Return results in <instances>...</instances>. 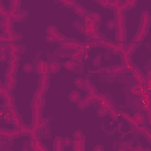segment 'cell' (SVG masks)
<instances>
[{"mask_svg":"<svg viewBox=\"0 0 151 151\" xmlns=\"http://www.w3.org/2000/svg\"><path fill=\"white\" fill-rule=\"evenodd\" d=\"M22 151H27V150H22Z\"/></svg>","mask_w":151,"mask_h":151,"instance_id":"f907efd6","label":"cell"},{"mask_svg":"<svg viewBox=\"0 0 151 151\" xmlns=\"http://www.w3.org/2000/svg\"><path fill=\"white\" fill-rule=\"evenodd\" d=\"M68 99L72 101V103H78L80 99H81V96H80V92L79 91H72L70 94H68Z\"/></svg>","mask_w":151,"mask_h":151,"instance_id":"ac0fdd59","label":"cell"},{"mask_svg":"<svg viewBox=\"0 0 151 151\" xmlns=\"http://www.w3.org/2000/svg\"><path fill=\"white\" fill-rule=\"evenodd\" d=\"M138 47V44H133V42H131V44H129L127 46H126V48H125V51L120 54V58L122 59H125V58H129V57H131V54L136 51V48Z\"/></svg>","mask_w":151,"mask_h":151,"instance_id":"9c48e42d","label":"cell"},{"mask_svg":"<svg viewBox=\"0 0 151 151\" xmlns=\"http://www.w3.org/2000/svg\"><path fill=\"white\" fill-rule=\"evenodd\" d=\"M144 91H145V87H143L140 85H134V86L131 87V93L136 97H140Z\"/></svg>","mask_w":151,"mask_h":151,"instance_id":"e0dca14e","label":"cell"},{"mask_svg":"<svg viewBox=\"0 0 151 151\" xmlns=\"http://www.w3.org/2000/svg\"><path fill=\"white\" fill-rule=\"evenodd\" d=\"M0 134H1V138L2 139H9V140H12V139L15 138L14 137V133H13V130H7V129H4V127L0 129Z\"/></svg>","mask_w":151,"mask_h":151,"instance_id":"30bf717a","label":"cell"},{"mask_svg":"<svg viewBox=\"0 0 151 151\" xmlns=\"http://www.w3.org/2000/svg\"><path fill=\"white\" fill-rule=\"evenodd\" d=\"M19 130H20V132H21L22 134L29 136V133H31V131H32V126H28V125H26V124H21V125L19 126Z\"/></svg>","mask_w":151,"mask_h":151,"instance_id":"d4e9b609","label":"cell"},{"mask_svg":"<svg viewBox=\"0 0 151 151\" xmlns=\"http://www.w3.org/2000/svg\"><path fill=\"white\" fill-rule=\"evenodd\" d=\"M37 73L41 77V76H47L50 73V68H48V64L45 60H40L35 67Z\"/></svg>","mask_w":151,"mask_h":151,"instance_id":"5b68a950","label":"cell"},{"mask_svg":"<svg viewBox=\"0 0 151 151\" xmlns=\"http://www.w3.org/2000/svg\"><path fill=\"white\" fill-rule=\"evenodd\" d=\"M98 4H99L101 7H104V8H107V7H110V1H109V0H104V1L99 0V1H98Z\"/></svg>","mask_w":151,"mask_h":151,"instance_id":"8d00e7d4","label":"cell"},{"mask_svg":"<svg viewBox=\"0 0 151 151\" xmlns=\"http://www.w3.org/2000/svg\"><path fill=\"white\" fill-rule=\"evenodd\" d=\"M73 137H74V139H78V140H83L85 137H84V134H83V132L80 131V130H77L74 133H73Z\"/></svg>","mask_w":151,"mask_h":151,"instance_id":"4dcf8cb0","label":"cell"},{"mask_svg":"<svg viewBox=\"0 0 151 151\" xmlns=\"http://www.w3.org/2000/svg\"><path fill=\"white\" fill-rule=\"evenodd\" d=\"M134 129H136L140 134H143L147 140H150V143H151V130H150L149 127H146L144 124H138Z\"/></svg>","mask_w":151,"mask_h":151,"instance_id":"8992f818","label":"cell"},{"mask_svg":"<svg viewBox=\"0 0 151 151\" xmlns=\"http://www.w3.org/2000/svg\"><path fill=\"white\" fill-rule=\"evenodd\" d=\"M147 33H149V31H147V29H138V31L136 32V34H134L133 39H132V42H133V44L142 42V41L145 39V37L147 35Z\"/></svg>","mask_w":151,"mask_h":151,"instance_id":"ba28073f","label":"cell"},{"mask_svg":"<svg viewBox=\"0 0 151 151\" xmlns=\"http://www.w3.org/2000/svg\"><path fill=\"white\" fill-rule=\"evenodd\" d=\"M22 68H24V72H26V73H31V72L33 71V65L29 64V63H27V64L24 65Z\"/></svg>","mask_w":151,"mask_h":151,"instance_id":"1f68e13d","label":"cell"},{"mask_svg":"<svg viewBox=\"0 0 151 151\" xmlns=\"http://www.w3.org/2000/svg\"><path fill=\"white\" fill-rule=\"evenodd\" d=\"M4 145H5V140H4V139H2V140H1V143H0V146H1V147H2V146H4Z\"/></svg>","mask_w":151,"mask_h":151,"instance_id":"c3c4849f","label":"cell"},{"mask_svg":"<svg viewBox=\"0 0 151 151\" xmlns=\"http://www.w3.org/2000/svg\"><path fill=\"white\" fill-rule=\"evenodd\" d=\"M132 76H133V78L137 80V83H138V85H140V86H143V87H145V84H146V78H145V76L137 68V67H134L133 66V70H132Z\"/></svg>","mask_w":151,"mask_h":151,"instance_id":"277c9868","label":"cell"},{"mask_svg":"<svg viewBox=\"0 0 151 151\" xmlns=\"http://www.w3.org/2000/svg\"><path fill=\"white\" fill-rule=\"evenodd\" d=\"M145 78H146V80H150L151 81V70L145 74Z\"/></svg>","mask_w":151,"mask_h":151,"instance_id":"ee69618b","label":"cell"},{"mask_svg":"<svg viewBox=\"0 0 151 151\" xmlns=\"http://www.w3.org/2000/svg\"><path fill=\"white\" fill-rule=\"evenodd\" d=\"M84 55H85V53H84L83 51H80V50H77V51H74V52L71 54L72 59H73V60H76V61H79V60H81V59L84 58Z\"/></svg>","mask_w":151,"mask_h":151,"instance_id":"603a6c76","label":"cell"},{"mask_svg":"<svg viewBox=\"0 0 151 151\" xmlns=\"http://www.w3.org/2000/svg\"><path fill=\"white\" fill-rule=\"evenodd\" d=\"M114 11V15L117 18V41L119 44H124L125 39H126V31H125V15L124 12L120 8H116Z\"/></svg>","mask_w":151,"mask_h":151,"instance_id":"6da1fadb","label":"cell"},{"mask_svg":"<svg viewBox=\"0 0 151 151\" xmlns=\"http://www.w3.org/2000/svg\"><path fill=\"white\" fill-rule=\"evenodd\" d=\"M150 24H151V15L147 11L143 12L142 15H140V25H139V29H147L149 31V27H150Z\"/></svg>","mask_w":151,"mask_h":151,"instance_id":"3957f363","label":"cell"},{"mask_svg":"<svg viewBox=\"0 0 151 151\" xmlns=\"http://www.w3.org/2000/svg\"><path fill=\"white\" fill-rule=\"evenodd\" d=\"M98 103L100 104V107H104L105 110H109V109L112 107V104L107 100V98H106L104 94H100V97H99V101H98Z\"/></svg>","mask_w":151,"mask_h":151,"instance_id":"4fadbf2b","label":"cell"},{"mask_svg":"<svg viewBox=\"0 0 151 151\" xmlns=\"http://www.w3.org/2000/svg\"><path fill=\"white\" fill-rule=\"evenodd\" d=\"M92 104V101L87 98V97H85V98H81L78 103H77V105H78V107L80 109V110H84V109H86V107H88L90 105Z\"/></svg>","mask_w":151,"mask_h":151,"instance_id":"2e32d148","label":"cell"},{"mask_svg":"<svg viewBox=\"0 0 151 151\" xmlns=\"http://www.w3.org/2000/svg\"><path fill=\"white\" fill-rule=\"evenodd\" d=\"M76 66H77V61H76V60H73V59L67 60V61H65V63H64V67H65L66 70H68V71L74 70V67H76Z\"/></svg>","mask_w":151,"mask_h":151,"instance_id":"484cf974","label":"cell"},{"mask_svg":"<svg viewBox=\"0 0 151 151\" xmlns=\"http://www.w3.org/2000/svg\"><path fill=\"white\" fill-rule=\"evenodd\" d=\"M42 109L41 107H34L32 109V126L33 127H38V125L41 123L42 120V113H41Z\"/></svg>","mask_w":151,"mask_h":151,"instance_id":"7a4b0ae2","label":"cell"},{"mask_svg":"<svg viewBox=\"0 0 151 151\" xmlns=\"http://www.w3.org/2000/svg\"><path fill=\"white\" fill-rule=\"evenodd\" d=\"M117 151H127V150H126V149H124V147H122V146H120V147H119V149H118V150H117Z\"/></svg>","mask_w":151,"mask_h":151,"instance_id":"7dc6e473","label":"cell"},{"mask_svg":"<svg viewBox=\"0 0 151 151\" xmlns=\"http://www.w3.org/2000/svg\"><path fill=\"white\" fill-rule=\"evenodd\" d=\"M60 46H61V48L63 50H74V51H77V50H79L80 47H81V42H78V41H66V42H63V44H60Z\"/></svg>","mask_w":151,"mask_h":151,"instance_id":"52a82bcc","label":"cell"},{"mask_svg":"<svg viewBox=\"0 0 151 151\" xmlns=\"http://www.w3.org/2000/svg\"><path fill=\"white\" fill-rule=\"evenodd\" d=\"M106 26H107L109 29H114V28H117V24H116L114 20H109L107 24H106Z\"/></svg>","mask_w":151,"mask_h":151,"instance_id":"836d02e7","label":"cell"},{"mask_svg":"<svg viewBox=\"0 0 151 151\" xmlns=\"http://www.w3.org/2000/svg\"><path fill=\"white\" fill-rule=\"evenodd\" d=\"M143 151H151V149H143Z\"/></svg>","mask_w":151,"mask_h":151,"instance_id":"681fc988","label":"cell"},{"mask_svg":"<svg viewBox=\"0 0 151 151\" xmlns=\"http://www.w3.org/2000/svg\"><path fill=\"white\" fill-rule=\"evenodd\" d=\"M133 119L136 120L137 124H144L145 123V116L140 112H136L134 116H133Z\"/></svg>","mask_w":151,"mask_h":151,"instance_id":"4316f807","label":"cell"},{"mask_svg":"<svg viewBox=\"0 0 151 151\" xmlns=\"http://www.w3.org/2000/svg\"><path fill=\"white\" fill-rule=\"evenodd\" d=\"M61 4H63L65 7H67V8H74V7L77 6V2H76V1H70V0H63Z\"/></svg>","mask_w":151,"mask_h":151,"instance_id":"f1b7e54d","label":"cell"},{"mask_svg":"<svg viewBox=\"0 0 151 151\" xmlns=\"http://www.w3.org/2000/svg\"><path fill=\"white\" fill-rule=\"evenodd\" d=\"M84 22H85V25H88V24L93 22V20H92V17H91V14H88V15H85V17H84Z\"/></svg>","mask_w":151,"mask_h":151,"instance_id":"74e56055","label":"cell"},{"mask_svg":"<svg viewBox=\"0 0 151 151\" xmlns=\"http://www.w3.org/2000/svg\"><path fill=\"white\" fill-rule=\"evenodd\" d=\"M46 41H48V42H54V39L51 37V35H46Z\"/></svg>","mask_w":151,"mask_h":151,"instance_id":"7bdbcfd3","label":"cell"},{"mask_svg":"<svg viewBox=\"0 0 151 151\" xmlns=\"http://www.w3.org/2000/svg\"><path fill=\"white\" fill-rule=\"evenodd\" d=\"M20 0H13V1H11V8H15V9H19V7H20Z\"/></svg>","mask_w":151,"mask_h":151,"instance_id":"e575fe53","label":"cell"},{"mask_svg":"<svg viewBox=\"0 0 151 151\" xmlns=\"http://www.w3.org/2000/svg\"><path fill=\"white\" fill-rule=\"evenodd\" d=\"M53 151H64V144L61 137H55L53 139Z\"/></svg>","mask_w":151,"mask_h":151,"instance_id":"8fae6325","label":"cell"},{"mask_svg":"<svg viewBox=\"0 0 151 151\" xmlns=\"http://www.w3.org/2000/svg\"><path fill=\"white\" fill-rule=\"evenodd\" d=\"M125 2H126V5H127V8H129V9H130L131 7H134V6L137 5V1H136V0H132V1H131V0H127V1H125Z\"/></svg>","mask_w":151,"mask_h":151,"instance_id":"f35d334b","label":"cell"},{"mask_svg":"<svg viewBox=\"0 0 151 151\" xmlns=\"http://www.w3.org/2000/svg\"><path fill=\"white\" fill-rule=\"evenodd\" d=\"M7 59V54L6 53H1V61H6Z\"/></svg>","mask_w":151,"mask_h":151,"instance_id":"bcb514c9","label":"cell"},{"mask_svg":"<svg viewBox=\"0 0 151 151\" xmlns=\"http://www.w3.org/2000/svg\"><path fill=\"white\" fill-rule=\"evenodd\" d=\"M7 47H8V55L9 54H17V53H19V46L15 42H8Z\"/></svg>","mask_w":151,"mask_h":151,"instance_id":"d6986e66","label":"cell"},{"mask_svg":"<svg viewBox=\"0 0 151 151\" xmlns=\"http://www.w3.org/2000/svg\"><path fill=\"white\" fill-rule=\"evenodd\" d=\"M107 116H110L114 122H117L118 120V117H119V113H118V110L116 109V107H111V109H109L107 110Z\"/></svg>","mask_w":151,"mask_h":151,"instance_id":"44dd1931","label":"cell"},{"mask_svg":"<svg viewBox=\"0 0 151 151\" xmlns=\"http://www.w3.org/2000/svg\"><path fill=\"white\" fill-rule=\"evenodd\" d=\"M48 68H50V72H51V73L55 74V73L59 72V70H60V65H59L58 61H52V63L48 64Z\"/></svg>","mask_w":151,"mask_h":151,"instance_id":"ffe728a7","label":"cell"},{"mask_svg":"<svg viewBox=\"0 0 151 151\" xmlns=\"http://www.w3.org/2000/svg\"><path fill=\"white\" fill-rule=\"evenodd\" d=\"M97 116L98 117H105V116H107V110H105L104 107H99L98 111H97Z\"/></svg>","mask_w":151,"mask_h":151,"instance_id":"d6a6232c","label":"cell"},{"mask_svg":"<svg viewBox=\"0 0 151 151\" xmlns=\"http://www.w3.org/2000/svg\"><path fill=\"white\" fill-rule=\"evenodd\" d=\"M29 146H31V149L33 151H40L44 147V144L38 139H33V140L29 142Z\"/></svg>","mask_w":151,"mask_h":151,"instance_id":"9a60e30c","label":"cell"},{"mask_svg":"<svg viewBox=\"0 0 151 151\" xmlns=\"http://www.w3.org/2000/svg\"><path fill=\"white\" fill-rule=\"evenodd\" d=\"M63 144H64V146H71L72 144H73V142L71 140V138H68V137H66V138H63Z\"/></svg>","mask_w":151,"mask_h":151,"instance_id":"d590c367","label":"cell"},{"mask_svg":"<svg viewBox=\"0 0 151 151\" xmlns=\"http://www.w3.org/2000/svg\"><path fill=\"white\" fill-rule=\"evenodd\" d=\"M91 17H92V20H93V22H94L96 25L100 22V19H101V17H100V14H99V13H97V12H93V13H91Z\"/></svg>","mask_w":151,"mask_h":151,"instance_id":"f546056e","label":"cell"},{"mask_svg":"<svg viewBox=\"0 0 151 151\" xmlns=\"http://www.w3.org/2000/svg\"><path fill=\"white\" fill-rule=\"evenodd\" d=\"M93 151H104V147L101 145H97V146H94Z\"/></svg>","mask_w":151,"mask_h":151,"instance_id":"b9f144b4","label":"cell"},{"mask_svg":"<svg viewBox=\"0 0 151 151\" xmlns=\"http://www.w3.org/2000/svg\"><path fill=\"white\" fill-rule=\"evenodd\" d=\"M73 11H74V13L78 14L79 17H85V15H86V9H85V7H83L81 5H77V6L73 8Z\"/></svg>","mask_w":151,"mask_h":151,"instance_id":"cb8c5ba5","label":"cell"},{"mask_svg":"<svg viewBox=\"0 0 151 151\" xmlns=\"http://www.w3.org/2000/svg\"><path fill=\"white\" fill-rule=\"evenodd\" d=\"M100 60H101V55H97V58L93 60V66H99L100 65Z\"/></svg>","mask_w":151,"mask_h":151,"instance_id":"ab89813d","label":"cell"},{"mask_svg":"<svg viewBox=\"0 0 151 151\" xmlns=\"http://www.w3.org/2000/svg\"><path fill=\"white\" fill-rule=\"evenodd\" d=\"M72 147H73V151H85V142H84V139L83 140L74 139L73 144H72Z\"/></svg>","mask_w":151,"mask_h":151,"instance_id":"7c38bea8","label":"cell"},{"mask_svg":"<svg viewBox=\"0 0 151 151\" xmlns=\"http://www.w3.org/2000/svg\"><path fill=\"white\" fill-rule=\"evenodd\" d=\"M74 84H76V86H78L79 88L84 90V85H85V79H83L81 77H78V78H76V79H74Z\"/></svg>","mask_w":151,"mask_h":151,"instance_id":"83f0119b","label":"cell"},{"mask_svg":"<svg viewBox=\"0 0 151 151\" xmlns=\"http://www.w3.org/2000/svg\"><path fill=\"white\" fill-rule=\"evenodd\" d=\"M146 112H147V118H149V120H150V123H151V107H149V109L146 110Z\"/></svg>","mask_w":151,"mask_h":151,"instance_id":"f6af8a7d","label":"cell"},{"mask_svg":"<svg viewBox=\"0 0 151 151\" xmlns=\"http://www.w3.org/2000/svg\"><path fill=\"white\" fill-rule=\"evenodd\" d=\"M110 70H111V73H114V74L123 73V72H127L126 68L123 67V65H114V66H111Z\"/></svg>","mask_w":151,"mask_h":151,"instance_id":"7402d4cb","label":"cell"},{"mask_svg":"<svg viewBox=\"0 0 151 151\" xmlns=\"http://www.w3.org/2000/svg\"><path fill=\"white\" fill-rule=\"evenodd\" d=\"M125 48H126V45H125V44H119V42H117V44H114V46H113V48L111 50V52H112L113 54H122V53L125 51Z\"/></svg>","mask_w":151,"mask_h":151,"instance_id":"5bb4252c","label":"cell"},{"mask_svg":"<svg viewBox=\"0 0 151 151\" xmlns=\"http://www.w3.org/2000/svg\"><path fill=\"white\" fill-rule=\"evenodd\" d=\"M145 91L147 93H151V81L150 80H146V84H145Z\"/></svg>","mask_w":151,"mask_h":151,"instance_id":"60d3db41","label":"cell"}]
</instances>
